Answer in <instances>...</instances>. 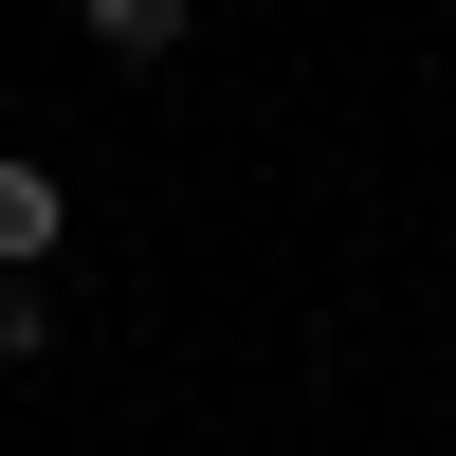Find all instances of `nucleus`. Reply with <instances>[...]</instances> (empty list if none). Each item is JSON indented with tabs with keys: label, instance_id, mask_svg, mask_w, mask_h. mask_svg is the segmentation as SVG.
<instances>
[{
	"label": "nucleus",
	"instance_id": "1",
	"mask_svg": "<svg viewBox=\"0 0 456 456\" xmlns=\"http://www.w3.org/2000/svg\"><path fill=\"white\" fill-rule=\"evenodd\" d=\"M37 256H55V165L0 146V274H37Z\"/></svg>",
	"mask_w": 456,
	"mask_h": 456
},
{
	"label": "nucleus",
	"instance_id": "3",
	"mask_svg": "<svg viewBox=\"0 0 456 456\" xmlns=\"http://www.w3.org/2000/svg\"><path fill=\"white\" fill-rule=\"evenodd\" d=\"M55 347V311H37V274H0V365H37Z\"/></svg>",
	"mask_w": 456,
	"mask_h": 456
},
{
	"label": "nucleus",
	"instance_id": "2",
	"mask_svg": "<svg viewBox=\"0 0 456 456\" xmlns=\"http://www.w3.org/2000/svg\"><path fill=\"white\" fill-rule=\"evenodd\" d=\"M73 19H92L110 55H165V37H183V0H73Z\"/></svg>",
	"mask_w": 456,
	"mask_h": 456
}]
</instances>
